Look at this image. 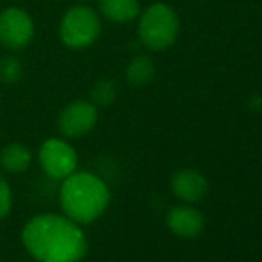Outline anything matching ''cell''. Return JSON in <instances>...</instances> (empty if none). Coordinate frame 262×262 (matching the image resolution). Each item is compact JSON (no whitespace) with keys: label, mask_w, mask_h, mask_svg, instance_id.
I'll list each match as a JSON object with an SVG mask.
<instances>
[{"label":"cell","mask_w":262,"mask_h":262,"mask_svg":"<svg viewBox=\"0 0 262 262\" xmlns=\"http://www.w3.org/2000/svg\"><path fill=\"white\" fill-rule=\"evenodd\" d=\"M34 36V24L27 11L7 7L0 13V45L9 50H21Z\"/></svg>","instance_id":"obj_5"},{"label":"cell","mask_w":262,"mask_h":262,"mask_svg":"<svg viewBox=\"0 0 262 262\" xmlns=\"http://www.w3.org/2000/svg\"><path fill=\"white\" fill-rule=\"evenodd\" d=\"M125 75H127V80L132 86H146L156 75V66L148 57L139 55V57H134L128 62Z\"/></svg>","instance_id":"obj_12"},{"label":"cell","mask_w":262,"mask_h":262,"mask_svg":"<svg viewBox=\"0 0 262 262\" xmlns=\"http://www.w3.org/2000/svg\"><path fill=\"white\" fill-rule=\"evenodd\" d=\"M171 191L180 200L189 202V204H196V202L205 198V194L209 191V184L207 179L200 171L191 168H184L179 169L171 177Z\"/></svg>","instance_id":"obj_9"},{"label":"cell","mask_w":262,"mask_h":262,"mask_svg":"<svg viewBox=\"0 0 262 262\" xmlns=\"http://www.w3.org/2000/svg\"><path fill=\"white\" fill-rule=\"evenodd\" d=\"M21 239L27 252L39 262H79L88 252L80 225L59 214H39L29 220Z\"/></svg>","instance_id":"obj_1"},{"label":"cell","mask_w":262,"mask_h":262,"mask_svg":"<svg viewBox=\"0 0 262 262\" xmlns=\"http://www.w3.org/2000/svg\"><path fill=\"white\" fill-rule=\"evenodd\" d=\"M98 121V109L93 102L75 100L59 114V128L68 138H80L93 130Z\"/></svg>","instance_id":"obj_7"},{"label":"cell","mask_w":262,"mask_h":262,"mask_svg":"<svg viewBox=\"0 0 262 262\" xmlns=\"http://www.w3.org/2000/svg\"><path fill=\"white\" fill-rule=\"evenodd\" d=\"M116 84L109 79H102L91 90V102L97 107H105L109 104H113V100L116 98Z\"/></svg>","instance_id":"obj_13"},{"label":"cell","mask_w":262,"mask_h":262,"mask_svg":"<svg viewBox=\"0 0 262 262\" xmlns=\"http://www.w3.org/2000/svg\"><path fill=\"white\" fill-rule=\"evenodd\" d=\"M100 18L91 7L73 6L64 13L61 20V39L68 49L80 50L93 45L100 36Z\"/></svg>","instance_id":"obj_4"},{"label":"cell","mask_w":262,"mask_h":262,"mask_svg":"<svg viewBox=\"0 0 262 262\" xmlns=\"http://www.w3.org/2000/svg\"><path fill=\"white\" fill-rule=\"evenodd\" d=\"M98 7L107 20L116 21V24L130 21L139 14L138 0H100Z\"/></svg>","instance_id":"obj_10"},{"label":"cell","mask_w":262,"mask_h":262,"mask_svg":"<svg viewBox=\"0 0 262 262\" xmlns=\"http://www.w3.org/2000/svg\"><path fill=\"white\" fill-rule=\"evenodd\" d=\"M59 196L64 216L79 225H88L105 212L111 191L100 177L88 171H73L62 180Z\"/></svg>","instance_id":"obj_2"},{"label":"cell","mask_w":262,"mask_h":262,"mask_svg":"<svg viewBox=\"0 0 262 262\" xmlns=\"http://www.w3.org/2000/svg\"><path fill=\"white\" fill-rule=\"evenodd\" d=\"M39 164L50 179L64 180L77 169V152L62 139H47L39 146Z\"/></svg>","instance_id":"obj_6"},{"label":"cell","mask_w":262,"mask_h":262,"mask_svg":"<svg viewBox=\"0 0 262 262\" xmlns=\"http://www.w3.org/2000/svg\"><path fill=\"white\" fill-rule=\"evenodd\" d=\"M179 18L166 4H154L139 20V39L152 50H164L177 39Z\"/></svg>","instance_id":"obj_3"},{"label":"cell","mask_w":262,"mask_h":262,"mask_svg":"<svg viewBox=\"0 0 262 262\" xmlns=\"http://www.w3.org/2000/svg\"><path fill=\"white\" fill-rule=\"evenodd\" d=\"M31 150L20 143H11L0 152V166L7 173H24L31 166Z\"/></svg>","instance_id":"obj_11"},{"label":"cell","mask_w":262,"mask_h":262,"mask_svg":"<svg viewBox=\"0 0 262 262\" xmlns=\"http://www.w3.org/2000/svg\"><path fill=\"white\" fill-rule=\"evenodd\" d=\"M13 207V194H11V187L7 180L0 175V220L6 217L11 212Z\"/></svg>","instance_id":"obj_15"},{"label":"cell","mask_w":262,"mask_h":262,"mask_svg":"<svg viewBox=\"0 0 262 262\" xmlns=\"http://www.w3.org/2000/svg\"><path fill=\"white\" fill-rule=\"evenodd\" d=\"M24 75V66L16 57H2L0 59V82L13 84L21 79Z\"/></svg>","instance_id":"obj_14"},{"label":"cell","mask_w":262,"mask_h":262,"mask_svg":"<svg viewBox=\"0 0 262 262\" xmlns=\"http://www.w3.org/2000/svg\"><path fill=\"white\" fill-rule=\"evenodd\" d=\"M166 225L179 237L193 239L202 234L205 227V217L200 210L191 205H177L169 209L166 216Z\"/></svg>","instance_id":"obj_8"}]
</instances>
